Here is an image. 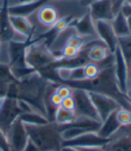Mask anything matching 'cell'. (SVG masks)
Listing matches in <instances>:
<instances>
[{
    "label": "cell",
    "mask_w": 131,
    "mask_h": 151,
    "mask_svg": "<svg viewBox=\"0 0 131 151\" xmlns=\"http://www.w3.org/2000/svg\"><path fill=\"white\" fill-rule=\"evenodd\" d=\"M127 26H128L129 33L131 34V17H129V18H127Z\"/></svg>",
    "instance_id": "obj_40"
},
{
    "label": "cell",
    "mask_w": 131,
    "mask_h": 151,
    "mask_svg": "<svg viewBox=\"0 0 131 151\" xmlns=\"http://www.w3.org/2000/svg\"><path fill=\"white\" fill-rule=\"evenodd\" d=\"M72 96L76 103V108L74 111L77 118H87L101 122L94 105L90 98L88 91L80 88H73Z\"/></svg>",
    "instance_id": "obj_5"
},
{
    "label": "cell",
    "mask_w": 131,
    "mask_h": 151,
    "mask_svg": "<svg viewBox=\"0 0 131 151\" xmlns=\"http://www.w3.org/2000/svg\"><path fill=\"white\" fill-rule=\"evenodd\" d=\"M95 32L98 39L113 53L118 47V37L112 28L110 21H96L94 22Z\"/></svg>",
    "instance_id": "obj_10"
},
{
    "label": "cell",
    "mask_w": 131,
    "mask_h": 151,
    "mask_svg": "<svg viewBox=\"0 0 131 151\" xmlns=\"http://www.w3.org/2000/svg\"><path fill=\"white\" fill-rule=\"evenodd\" d=\"M126 18H129L131 17V4L128 3H124L122 8H121V12H120Z\"/></svg>",
    "instance_id": "obj_32"
},
{
    "label": "cell",
    "mask_w": 131,
    "mask_h": 151,
    "mask_svg": "<svg viewBox=\"0 0 131 151\" xmlns=\"http://www.w3.org/2000/svg\"><path fill=\"white\" fill-rule=\"evenodd\" d=\"M125 94H126V96L127 97V99L129 100V102L131 103V87L127 90V92H126Z\"/></svg>",
    "instance_id": "obj_38"
},
{
    "label": "cell",
    "mask_w": 131,
    "mask_h": 151,
    "mask_svg": "<svg viewBox=\"0 0 131 151\" xmlns=\"http://www.w3.org/2000/svg\"><path fill=\"white\" fill-rule=\"evenodd\" d=\"M117 111H114V112H112L111 114H110L102 122V124H101V126H100V128H99V129L97 131V134L100 137L109 139L121 127V125L119 123V122L117 120V117H116Z\"/></svg>",
    "instance_id": "obj_17"
},
{
    "label": "cell",
    "mask_w": 131,
    "mask_h": 151,
    "mask_svg": "<svg viewBox=\"0 0 131 151\" xmlns=\"http://www.w3.org/2000/svg\"><path fill=\"white\" fill-rule=\"evenodd\" d=\"M19 118L24 124H28V125H42L50 122L43 114L37 111L21 113Z\"/></svg>",
    "instance_id": "obj_20"
},
{
    "label": "cell",
    "mask_w": 131,
    "mask_h": 151,
    "mask_svg": "<svg viewBox=\"0 0 131 151\" xmlns=\"http://www.w3.org/2000/svg\"><path fill=\"white\" fill-rule=\"evenodd\" d=\"M61 107L66 110H68V111H74V108H76V103H74V97L70 96V97L62 99Z\"/></svg>",
    "instance_id": "obj_30"
},
{
    "label": "cell",
    "mask_w": 131,
    "mask_h": 151,
    "mask_svg": "<svg viewBox=\"0 0 131 151\" xmlns=\"http://www.w3.org/2000/svg\"><path fill=\"white\" fill-rule=\"evenodd\" d=\"M40 1H42V0H6V4L8 8H14V7L29 6Z\"/></svg>",
    "instance_id": "obj_28"
},
{
    "label": "cell",
    "mask_w": 131,
    "mask_h": 151,
    "mask_svg": "<svg viewBox=\"0 0 131 151\" xmlns=\"http://www.w3.org/2000/svg\"><path fill=\"white\" fill-rule=\"evenodd\" d=\"M106 151H131V124L121 126L103 146Z\"/></svg>",
    "instance_id": "obj_8"
},
{
    "label": "cell",
    "mask_w": 131,
    "mask_h": 151,
    "mask_svg": "<svg viewBox=\"0 0 131 151\" xmlns=\"http://www.w3.org/2000/svg\"><path fill=\"white\" fill-rule=\"evenodd\" d=\"M79 1H80L84 6H87V7H88L92 3L97 1V0H79Z\"/></svg>",
    "instance_id": "obj_35"
},
{
    "label": "cell",
    "mask_w": 131,
    "mask_h": 151,
    "mask_svg": "<svg viewBox=\"0 0 131 151\" xmlns=\"http://www.w3.org/2000/svg\"><path fill=\"white\" fill-rule=\"evenodd\" d=\"M0 150L1 151H10L7 136L1 129H0Z\"/></svg>",
    "instance_id": "obj_29"
},
{
    "label": "cell",
    "mask_w": 131,
    "mask_h": 151,
    "mask_svg": "<svg viewBox=\"0 0 131 151\" xmlns=\"http://www.w3.org/2000/svg\"><path fill=\"white\" fill-rule=\"evenodd\" d=\"M131 87V67L128 70V88Z\"/></svg>",
    "instance_id": "obj_39"
},
{
    "label": "cell",
    "mask_w": 131,
    "mask_h": 151,
    "mask_svg": "<svg viewBox=\"0 0 131 151\" xmlns=\"http://www.w3.org/2000/svg\"><path fill=\"white\" fill-rule=\"evenodd\" d=\"M6 98V96H0V111L2 110V108H3V106H4Z\"/></svg>",
    "instance_id": "obj_37"
},
{
    "label": "cell",
    "mask_w": 131,
    "mask_h": 151,
    "mask_svg": "<svg viewBox=\"0 0 131 151\" xmlns=\"http://www.w3.org/2000/svg\"><path fill=\"white\" fill-rule=\"evenodd\" d=\"M87 11L88 7L79 0H46L27 15L32 26L30 42L41 39L62 19L66 17L79 19Z\"/></svg>",
    "instance_id": "obj_1"
},
{
    "label": "cell",
    "mask_w": 131,
    "mask_h": 151,
    "mask_svg": "<svg viewBox=\"0 0 131 151\" xmlns=\"http://www.w3.org/2000/svg\"><path fill=\"white\" fill-rule=\"evenodd\" d=\"M14 79L11 76L8 67L0 65V96H6L9 86Z\"/></svg>",
    "instance_id": "obj_21"
},
{
    "label": "cell",
    "mask_w": 131,
    "mask_h": 151,
    "mask_svg": "<svg viewBox=\"0 0 131 151\" xmlns=\"http://www.w3.org/2000/svg\"><path fill=\"white\" fill-rule=\"evenodd\" d=\"M21 111L18 107L17 99L6 97L4 106L0 111V129L6 134L13 122L20 116Z\"/></svg>",
    "instance_id": "obj_9"
},
{
    "label": "cell",
    "mask_w": 131,
    "mask_h": 151,
    "mask_svg": "<svg viewBox=\"0 0 131 151\" xmlns=\"http://www.w3.org/2000/svg\"><path fill=\"white\" fill-rule=\"evenodd\" d=\"M116 117L121 126H127L131 124V111L120 108L116 112Z\"/></svg>",
    "instance_id": "obj_25"
},
{
    "label": "cell",
    "mask_w": 131,
    "mask_h": 151,
    "mask_svg": "<svg viewBox=\"0 0 131 151\" xmlns=\"http://www.w3.org/2000/svg\"><path fill=\"white\" fill-rule=\"evenodd\" d=\"M23 151H41L39 149V147H37L31 140H28L27 144L25 145L24 148L23 149Z\"/></svg>",
    "instance_id": "obj_33"
},
{
    "label": "cell",
    "mask_w": 131,
    "mask_h": 151,
    "mask_svg": "<svg viewBox=\"0 0 131 151\" xmlns=\"http://www.w3.org/2000/svg\"><path fill=\"white\" fill-rule=\"evenodd\" d=\"M72 25L76 29L77 32L83 37L98 38L95 32L94 22L92 21L88 11L81 18L77 19V21H74Z\"/></svg>",
    "instance_id": "obj_15"
},
{
    "label": "cell",
    "mask_w": 131,
    "mask_h": 151,
    "mask_svg": "<svg viewBox=\"0 0 131 151\" xmlns=\"http://www.w3.org/2000/svg\"><path fill=\"white\" fill-rule=\"evenodd\" d=\"M110 22H111L112 28H113L114 32L116 36L118 37V39L130 34L128 26H127V18L121 13H119L118 14H116Z\"/></svg>",
    "instance_id": "obj_18"
},
{
    "label": "cell",
    "mask_w": 131,
    "mask_h": 151,
    "mask_svg": "<svg viewBox=\"0 0 131 151\" xmlns=\"http://www.w3.org/2000/svg\"><path fill=\"white\" fill-rule=\"evenodd\" d=\"M61 151H80L77 147H62Z\"/></svg>",
    "instance_id": "obj_36"
},
{
    "label": "cell",
    "mask_w": 131,
    "mask_h": 151,
    "mask_svg": "<svg viewBox=\"0 0 131 151\" xmlns=\"http://www.w3.org/2000/svg\"><path fill=\"white\" fill-rule=\"evenodd\" d=\"M88 13L93 22L111 21L114 17L112 0H97L88 6Z\"/></svg>",
    "instance_id": "obj_12"
},
{
    "label": "cell",
    "mask_w": 131,
    "mask_h": 151,
    "mask_svg": "<svg viewBox=\"0 0 131 151\" xmlns=\"http://www.w3.org/2000/svg\"><path fill=\"white\" fill-rule=\"evenodd\" d=\"M49 79L33 71L19 80H14L9 86L6 97H12L29 103L46 118L45 93Z\"/></svg>",
    "instance_id": "obj_2"
},
{
    "label": "cell",
    "mask_w": 131,
    "mask_h": 151,
    "mask_svg": "<svg viewBox=\"0 0 131 151\" xmlns=\"http://www.w3.org/2000/svg\"><path fill=\"white\" fill-rule=\"evenodd\" d=\"M55 92L57 93L62 99L70 97L73 96V88L65 83H59L57 88H56Z\"/></svg>",
    "instance_id": "obj_26"
},
{
    "label": "cell",
    "mask_w": 131,
    "mask_h": 151,
    "mask_svg": "<svg viewBox=\"0 0 131 151\" xmlns=\"http://www.w3.org/2000/svg\"><path fill=\"white\" fill-rule=\"evenodd\" d=\"M125 3H128V4H131V0H124Z\"/></svg>",
    "instance_id": "obj_41"
},
{
    "label": "cell",
    "mask_w": 131,
    "mask_h": 151,
    "mask_svg": "<svg viewBox=\"0 0 131 151\" xmlns=\"http://www.w3.org/2000/svg\"><path fill=\"white\" fill-rule=\"evenodd\" d=\"M6 136L10 151H23L29 140L24 124L19 117L13 122L7 131Z\"/></svg>",
    "instance_id": "obj_7"
},
{
    "label": "cell",
    "mask_w": 131,
    "mask_h": 151,
    "mask_svg": "<svg viewBox=\"0 0 131 151\" xmlns=\"http://www.w3.org/2000/svg\"><path fill=\"white\" fill-rule=\"evenodd\" d=\"M24 58L27 68L40 73L52 68L58 61L42 38L30 42L25 45Z\"/></svg>",
    "instance_id": "obj_4"
},
{
    "label": "cell",
    "mask_w": 131,
    "mask_h": 151,
    "mask_svg": "<svg viewBox=\"0 0 131 151\" xmlns=\"http://www.w3.org/2000/svg\"><path fill=\"white\" fill-rule=\"evenodd\" d=\"M124 3V0H112V12H113L114 16L121 12Z\"/></svg>",
    "instance_id": "obj_31"
},
{
    "label": "cell",
    "mask_w": 131,
    "mask_h": 151,
    "mask_svg": "<svg viewBox=\"0 0 131 151\" xmlns=\"http://www.w3.org/2000/svg\"><path fill=\"white\" fill-rule=\"evenodd\" d=\"M84 50H87V59L91 62H101L111 54L109 49L100 41L95 40L89 42Z\"/></svg>",
    "instance_id": "obj_14"
},
{
    "label": "cell",
    "mask_w": 131,
    "mask_h": 151,
    "mask_svg": "<svg viewBox=\"0 0 131 151\" xmlns=\"http://www.w3.org/2000/svg\"><path fill=\"white\" fill-rule=\"evenodd\" d=\"M82 50L74 48L73 46H66L60 52V59L59 60H74L77 58V57L80 55Z\"/></svg>",
    "instance_id": "obj_24"
},
{
    "label": "cell",
    "mask_w": 131,
    "mask_h": 151,
    "mask_svg": "<svg viewBox=\"0 0 131 151\" xmlns=\"http://www.w3.org/2000/svg\"><path fill=\"white\" fill-rule=\"evenodd\" d=\"M0 151H1V150H0Z\"/></svg>",
    "instance_id": "obj_42"
},
{
    "label": "cell",
    "mask_w": 131,
    "mask_h": 151,
    "mask_svg": "<svg viewBox=\"0 0 131 151\" xmlns=\"http://www.w3.org/2000/svg\"><path fill=\"white\" fill-rule=\"evenodd\" d=\"M84 68L85 79L89 81L96 79L101 73V68L99 67L98 63H95V62L89 61L84 66Z\"/></svg>",
    "instance_id": "obj_23"
},
{
    "label": "cell",
    "mask_w": 131,
    "mask_h": 151,
    "mask_svg": "<svg viewBox=\"0 0 131 151\" xmlns=\"http://www.w3.org/2000/svg\"><path fill=\"white\" fill-rule=\"evenodd\" d=\"M29 139L41 151H61L62 139L59 126L55 122L42 125L24 124Z\"/></svg>",
    "instance_id": "obj_3"
},
{
    "label": "cell",
    "mask_w": 131,
    "mask_h": 151,
    "mask_svg": "<svg viewBox=\"0 0 131 151\" xmlns=\"http://www.w3.org/2000/svg\"><path fill=\"white\" fill-rule=\"evenodd\" d=\"M114 57V74L118 86L122 93H126L128 89V68L119 47L113 52Z\"/></svg>",
    "instance_id": "obj_11"
},
{
    "label": "cell",
    "mask_w": 131,
    "mask_h": 151,
    "mask_svg": "<svg viewBox=\"0 0 131 151\" xmlns=\"http://www.w3.org/2000/svg\"><path fill=\"white\" fill-rule=\"evenodd\" d=\"M9 21L14 30L25 37H27L30 42V38L32 33V26L27 16L12 14L9 13Z\"/></svg>",
    "instance_id": "obj_16"
},
{
    "label": "cell",
    "mask_w": 131,
    "mask_h": 151,
    "mask_svg": "<svg viewBox=\"0 0 131 151\" xmlns=\"http://www.w3.org/2000/svg\"><path fill=\"white\" fill-rule=\"evenodd\" d=\"M118 47L120 50L122 55L124 56V59L127 65V68L129 70L131 67V34L119 38Z\"/></svg>",
    "instance_id": "obj_22"
},
{
    "label": "cell",
    "mask_w": 131,
    "mask_h": 151,
    "mask_svg": "<svg viewBox=\"0 0 131 151\" xmlns=\"http://www.w3.org/2000/svg\"><path fill=\"white\" fill-rule=\"evenodd\" d=\"M76 119L77 116L74 111H68L60 106L55 112L54 122L57 123L59 127H62L73 122Z\"/></svg>",
    "instance_id": "obj_19"
},
{
    "label": "cell",
    "mask_w": 131,
    "mask_h": 151,
    "mask_svg": "<svg viewBox=\"0 0 131 151\" xmlns=\"http://www.w3.org/2000/svg\"><path fill=\"white\" fill-rule=\"evenodd\" d=\"M109 139L100 137L97 132L91 131L81 135L80 137L70 141L62 142V147H103Z\"/></svg>",
    "instance_id": "obj_13"
},
{
    "label": "cell",
    "mask_w": 131,
    "mask_h": 151,
    "mask_svg": "<svg viewBox=\"0 0 131 151\" xmlns=\"http://www.w3.org/2000/svg\"><path fill=\"white\" fill-rule=\"evenodd\" d=\"M88 93L102 122L112 112L120 108L119 103L107 94L92 91H88Z\"/></svg>",
    "instance_id": "obj_6"
},
{
    "label": "cell",
    "mask_w": 131,
    "mask_h": 151,
    "mask_svg": "<svg viewBox=\"0 0 131 151\" xmlns=\"http://www.w3.org/2000/svg\"><path fill=\"white\" fill-rule=\"evenodd\" d=\"M84 80H86L85 79V76H84V66L73 68L70 82H80V81H84Z\"/></svg>",
    "instance_id": "obj_27"
},
{
    "label": "cell",
    "mask_w": 131,
    "mask_h": 151,
    "mask_svg": "<svg viewBox=\"0 0 131 151\" xmlns=\"http://www.w3.org/2000/svg\"><path fill=\"white\" fill-rule=\"evenodd\" d=\"M80 151H106L103 147H77Z\"/></svg>",
    "instance_id": "obj_34"
}]
</instances>
